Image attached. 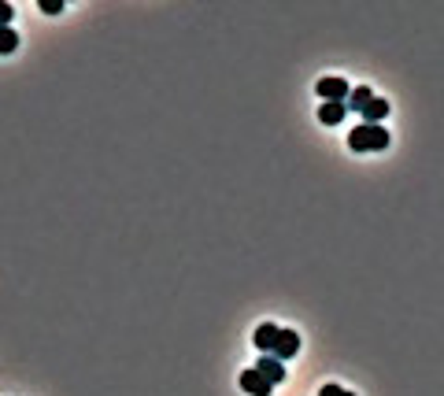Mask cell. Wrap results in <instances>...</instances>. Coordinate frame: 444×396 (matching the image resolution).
Here are the masks:
<instances>
[{
	"instance_id": "6da1fadb",
	"label": "cell",
	"mask_w": 444,
	"mask_h": 396,
	"mask_svg": "<svg viewBox=\"0 0 444 396\" xmlns=\"http://www.w3.org/2000/svg\"><path fill=\"white\" fill-rule=\"evenodd\" d=\"M348 148H355V152H382V148H389V130L359 123L348 134Z\"/></svg>"
},
{
	"instance_id": "7a4b0ae2",
	"label": "cell",
	"mask_w": 444,
	"mask_h": 396,
	"mask_svg": "<svg viewBox=\"0 0 444 396\" xmlns=\"http://www.w3.org/2000/svg\"><path fill=\"white\" fill-rule=\"evenodd\" d=\"M315 93L322 96V104H326V101H341V104H344V96L352 93V86H348L344 78L330 74V78H319V81H315Z\"/></svg>"
},
{
	"instance_id": "3957f363",
	"label": "cell",
	"mask_w": 444,
	"mask_h": 396,
	"mask_svg": "<svg viewBox=\"0 0 444 396\" xmlns=\"http://www.w3.org/2000/svg\"><path fill=\"white\" fill-rule=\"evenodd\" d=\"M296 352H300V334H296V329H285V326H282V334H278V341H274L271 356H274L278 363H285V359H292Z\"/></svg>"
},
{
	"instance_id": "277c9868",
	"label": "cell",
	"mask_w": 444,
	"mask_h": 396,
	"mask_svg": "<svg viewBox=\"0 0 444 396\" xmlns=\"http://www.w3.org/2000/svg\"><path fill=\"white\" fill-rule=\"evenodd\" d=\"M278 334H282V326H274V322H263V326H256V334H252L256 349H259L263 356H271V349H274Z\"/></svg>"
},
{
	"instance_id": "5b68a950",
	"label": "cell",
	"mask_w": 444,
	"mask_h": 396,
	"mask_svg": "<svg viewBox=\"0 0 444 396\" xmlns=\"http://www.w3.org/2000/svg\"><path fill=\"white\" fill-rule=\"evenodd\" d=\"M241 389L249 392V396H267V392H271L274 385H271L267 378H263V374H259V370L252 367V370H244V374H241Z\"/></svg>"
},
{
	"instance_id": "8992f818",
	"label": "cell",
	"mask_w": 444,
	"mask_h": 396,
	"mask_svg": "<svg viewBox=\"0 0 444 396\" xmlns=\"http://www.w3.org/2000/svg\"><path fill=\"white\" fill-rule=\"evenodd\" d=\"M256 370H259L263 378H267L271 385H278V382L285 378V363H278L274 356H259V359H256Z\"/></svg>"
},
{
	"instance_id": "52a82bcc",
	"label": "cell",
	"mask_w": 444,
	"mask_h": 396,
	"mask_svg": "<svg viewBox=\"0 0 444 396\" xmlns=\"http://www.w3.org/2000/svg\"><path fill=\"white\" fill-rule=\"evenodd\" d=\"M359 115H363V123H367V126H382V119L389 115V101H382V96H374V101H370L363 111H359Z\"/></svg>"
},
{
	"instance_id": "ba28073f",
	"label": "cell",
	"mask_w": 444,
	"mask_h": 396,
	"mask_svg": "<svg viewBox=\"0 0 444 396\" xmlns=\"http://www.w3.org/2000/svg\"><path fill=\"white\" fill-rule=\"evenodd\" d=\"M370 101H374V89H370V86H355L348 96H344V108H352V111H363Z\"/></svg>"
},
{
	"instance_id": "9c48e42d",
	"label": "cell",
	"mask_w": 444,
	"mask_h": 396,
	"mask_svg": "<svg viewBox=\"0 0 444 396\" xmlns=\"http://www.w3.org/2000/svg\"><path fill=\"white\" fill-rule=\"evenodd\" d=\"M344 111H348V108H344L341 101H326V104L319 108V123H326V126H337V123L344 119Z\"/></svg>"
},
{
	"instance_id": "30bf717a",
	"label": "cell",
	"mask_w": 444,
	"mask_h": 396,
	"mask_svg": "<svg viewBox=\"0 0 444 396\" xmlns=\"http://www.w3.org/2000/svg\"><path fill=\"white\" fill-rule=\"evenodd\" d=\"M15 48H19V34H15V30H8V26H0V56L15 52Z\"/></svg>"
},
{
	"instance_id": "8fae6325",
	"label": "cell",
	"mask_w": 444,
	"mask_h": 396,
	"mask_svg": "<svg viewBox=\"0 0 444 396\" xmlns=\"http://www.w3.org/2000/svg\"><path fill=\"white\" fill-rule=\"evenodd\" d=\"M41 11L45 15H59L63 11V0H41Z\"/></svg>"
},
{
	"instance_id": "7c38bea8",
	"label": "cell",
	"mask_w": 444,
	"mask_h": 396,
	"mask_svg": "<svg viewBox=\"0 0 444 396\" xmlns=\"http://www.w3.org/2000/svg\"><path fill=\"white\" fill-rule=\"evenodd\" d=\"M11 15H15V8L8 4V0H0V26H8V23H11Z\"/></svg>"
},
{
	"instance_id": "4fadbf2b",
	"label": "cell",
	"mask_w": 444,
	"mask_h": 396,
	"mask_svg": "<svg viewBox=\"0 0 444 396\" xmlns=\"http://www.w3.org/2000/svg\"><path fill=\"white\" fill-rule=\"evenodd\" d=\"M319 396H344V389H341V385H322Z\"/></svg>"
}]
</instances>
